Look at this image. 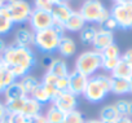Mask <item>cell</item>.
I'll return each mask as SVG.
<instances>
[{
    "label": "cell",
    "instance_id": "cell-1",
    "mask_svg": "<svg viewBox=\"0 0 132 123\" xmlns=\"http://www.w3.org/2000/svg\"><path fill=\"white\" fill-rule=\"evenodd\" d=\"M2 58L4 66L9 69L17 79H22L23 77L29 75L30 70L36 64V58L31 48L21 47L17 44L7 45V49L3 53Z\"/></svg>",
    "mask_w": 132,
    "mask_h": 123
},
{
    "label": "cell",
    "instance_id": "cell-2",
    "mask_svg": "<svg viewBox=\"0 0 132 123\" xmlns=\"http://www.w3.org/2000/svg\"><path fill=\"white\" fill-rule=\"evenodd\" d=\"M62 36H65L63 25L54 22L52 27L34 32V45L43 53H53L58 49Z\"/></svg>",
    "mask_w": 132,
    "mask_h": 123
},
{
    "label": "cell",
    "instance_id": "cell-3",
    "mask_svg": "<svg viewBox=\"0 0 132 123\" xmlns=\"http://www.w3.org/2000/svg\"><path fill=\"white\" fill-rule=\"evenodd\" d=\"M109 93H111V78L104 74H98L88 78L83 97L88 102L98 104L104 101Z\"/></svg>",
    "mask_w": 132,
    "mask_h": 123
},
{
    "label": "cell",
    "instance_id": "cell-4",
    "mask_svg": "<svg viewBox=\"0 0 132 123\" xmlns=\"http://www.w3.org/2000/svg\"><path fill=\"white\" fill-rule=\"evenodd\" d=\"M102 65L101 53L97 51H86L79 54L75 61V70L87 78L93 77Z\"/></svg>",
    "mask_w": 132,
    "mask_h": 123
},
{
    "label": "cell",
    "instance_id": "cell-5",
    "mask_svg": "<svg viewBox=\"0 0 132 123\" xmlns=\"http://www.w3.org/2000/svg\"><path fill=\"white\" fill-rule=\"evenodd\" d=\"M79 13L82 14L86 22L98 25H101L110 16V12L105 8V5L100 0H84L79 9Z\"/></svg>",
    "mask_w": 132,
    "mask_h": 123
},
{
    "label": "cell",
    "instance_id": "cell-6",
    "mask_svg": "<svg viewBox=\"0 0 132 123\" xmlns=\"http://www.w3.org/2000/svg\"><path fill=\"white\" fill-rule=\"evenodd\" d=\"M3 9L13 23H25L32 12V7L26 0H7Z\"/></svg>",
    "mask_w": 132,
    "mask_h": 123
},
{
    "label": "cell",
    "instance_id": "cell-7",
    "mask_svg": "<svg viewBox=\"0 0 132 123\" xmlns=\"http://www.w3.org/2000/svg\"><path fill=\"white\" fill-rule=\"evenodd\" d=\"M110 16L118 25V29L131 30L132 29V0L119 4H114L110 9Z\"/></svg>",
    "mask_w": 132,
    "mask_h": 123
},
{
    "label": "cell",
    "instance_id": "cell-8",
    "mask_svg": "<svg viewBox=\"0 0 132 123\" xmlns=\"http://www.w3.org/2000/svg\"><path fill=\"white\" fill-rule=\"evenodd\" d=\"M30 26L34 30V32L49 29L53 26L54 20L52 16V12L49 9H40V8H32L31 16L29 18Z\"/></svg>",
    "mask_w": 132,
    "mask_h": 123
},
{
    "label": "cell",
    "instance_id": "cell-9",
    "mask_svg": "<svg viewBox=\"0 0 132 123\" xmlns=\"http://www.w3.org/2000/svg\"><path fill=\"white\" fill-rule=\"evenodd\" d=\"M52 105H54L62 113H68V111L75 110L77 106H78V96L73 95L70 91L58 92L54 96V99L52 101Z\"/></svg>",
    "mask_w": 132,
    "mask_h": 123
},
{
    "label": "cell",
    "instance_id": "cell-10",
    "mask_svg": "<svg viewBox=\"0 0 132 123\" xmlns=\"http://www.w3.org/2000/svg\"><path fill=\"white\" fill-rule=\"evenodd\" d=\"M68 78H69V91L75 96H83L84 89L87 87L88 78L84 77L83 74L78 73L77 70L71 71Z\"/></svg>",
    "mask_w": 132,
    "mask_h": 123
},
{
    "label": "cell",
    "instance_id": "cell-11",
    "mask_svg": "<svg viewBox=\"0 0 132 123\" xmlns=\"http://www.w3.org/2000/svg\"><path fill=\"white\" fill-rule=\"evenodd\" d=\"M111 44H114V34L110 31L102 30V29L97 30L95 39H93V43H92L93 49L97 52H102L105 48H108Z\"/></svg>",
    "mask_w": 132,
    "mask_h": 123
},
{
    "label": "cell",
    "instance_id": "cell-12",
    "mask_svg": "<svg viewBox=\"0 0 132 123\" xmlns=\"http://www.w3.org/2000/svg\"><path fill=\"white\" fill-rule=\"evenodd\" d=\"M51 12H52L54 22L63 25L68 21V18L71 16L73 9L68 3H63V4H53L52 8H51Z\"/></svg>",
    "mask_w": 132,
    "mask_h": 123
},
{
    "label": "cell",
    "instance_id": "cell-13",
    "mask_svg": "<svg viewBox=\"0 0 132 123\" xmlns=\"http://www.w3.org/2000/svg\"><path fill=\"white\" fill-rule=\"evenodd\" d=\"M86 26V21L84 18L82 17V14L79 13V11H73L71 16L68 18L63 23V29L68 30V31H71V32H77V31H82V29Z\"/></svg>",
    "mask_w": 132,
    "mask_h": 123
},
{
    "label": "cell",
    "instance_id": "cell-14",
    "mask_svg": "<svg viewBox=\"0 0 132 123\" xmlns=\"http://www.w3.org/2000/svg\"><path fill=\"white\" fill-rule=\"evenodd\" d=\"M47 71H49L51 74H53L57 78H66V77H69V74H70L69 68H68V64H66L62 58H54V60H52Z\"/></svg>",
    "mask_w": 132,
    "mask_h": 123
},
{
    "label": "cell",
    "instance_id": "cell-15",
    "mask_svg": "<svg viewBox=\"0 0 132 123\" xmlns=\"http://www.w3.org/2000/svg\"><path fill=\"white\" fill-rule=\"evenodd\" d=\"M110 78H111V93H114L117 96H124V95L132 92L131 80L113 78V77H110Z\"/></svg>",
    "mask_w": 132,
    "mask_h": 123
},
{
    "label": "cell",
    "instance_id": "cell-16",
    "mask_svg": "<svg viewBox=\"0 0 132 123\" xmlns=\"http://www.w3.org/2000/svg\"><path fill=\"white\" fill-rule=\"evenodd\" d=\"M57 51L60 52V54L62 57H71L75 53V51H77V44H75L73 38L65 35V36L61 38Z\"/></svg>",
    "mask_w": 132,
    "mask_h": 123
},
{
    "label": "cell",
    "instance_id": "cell-17",
    "mask_svg": "<svg viewBox=\"0 0 132 123\" xmlns=\"http://www.w3.org/2000/svg\"><path fill=\"white\" fill-rule=\"evenodd\" d=\"M14 40V44L30 48L31 45H34V32H31L29 29H18L16 31Z\"/></svg>",
    "mask_w": 132,
    "mask_h": 123
},
{
    "label": "cell",
    "instance_id": "cell-18",
    "mask_svg": "<svg viewBox=\"0 0 132 123\" xmlns=\"http://www.w3.org/2000/svg\"><path fill=\"white\" fill-rule=\"evenodd\" d=\"M21 114L25 115V117H27V118L36 117V115L42 114V105L38 101H35L32 97L27 96L26 97V101H25V105L22 108Z\"/></svg>",
    "mask_w": 132,
    "mask_h": 123
},
{
    "label": "cell",
    "instance_id": "cell-19",
    "mask_svg": "<svg viewBox=\"0 0 132 123\" xmlns=\"http://www.w3.org/2000/svg\"><path fill=\"white\" fill-rule=\"evenodd\" d=\"M4 96H5V101H12V100H17V99H22V97H26V93L23 91V87L21 84V82H14L13 84H11L5 92H4Z\"/></svg>",
    "mask_w": 132,
    "mask_h": 123
},
{
    "label": "cell",
    "instance_id": "cell-20",
    "mask_svg": "<svg viewBox=\"0 0 132 123\" xmlns=\"http://www.w3.org/2000/svg\"><path fill=\"white\" fill-rule=\"evenodd\" d=\"M14 82H17V78L13 75V73L9 69H7L5 66L0 69V95L4 93L5 89Z\"/></svg>",
    "mask_w": 132,
    "mask_h": 123
},
{
    "label": "cell",
    "instance_id": "cell-21",
    "mask_svg": "<svg viewBox=\"0 0 132 123\" xmlns=\"http://www.w3.org/2000/svg\"><path fill=\"white\" fill-rule=\"evenodd\" d=\"M110 74H111L113 78H120V79L131 80V78H132V69L120 58V61L118 62V65L115 66V69H114Z\"/></svg>",
    "mask_w": 132,
    "mask_h": 123
},
{
    "label": "cell",
    "instance_id": "cell-22",
    "mask_svg": "<svg viewBox=\"0 0 132 123\" xmlns=\"http://www.w3.org/2000/svg\"><path fill=\"white\" fill-rule=\"evenodd\" d=\"M30 97H32L35 101H38L42 106H43V105H47V104H49V102L53 101V99L51 97V95H49V93L47 92V89L43 87L42 82H40V84L38 86V88L32 92V95H31Z\"/></svg>",
    "mask_w": 132,
    "mask_h": 123
},
{
    "label": "cell",
    "instance_id": "cell-23",
    "mask_svg": "<svg viewBox=\"0 0 132 123\" xmlns=\"http://www.w3.org/2000/svg\"><path fill=\"white\" fill-rule=\"evenodd\" d=\"M20 82H21V84H22V87H23V91H25L26 96H31L32 92H34V91L38 88V86L40 84V80H39L38 78L30 75V74L26 75V77H23Z\"/></svg>",
    "mask_w": 132,
    "mask_h": 123
},
{
    "label": "cell",
    "instance_id": "cell-24",
    "mask_svg": "<svg viewBox=\"0 0 132 123\" xmlns=\"http://www.w3.org/2000/svg\"><path fill=\"white\" fill-rule=\"evenodd\" d=\"M45 119L48 123H62L65 113H62L60 109H57L54 105H51L47 109V113L44 114Z\"/></svg>",
    "mask_w": 132,
    "mask_h": 123
},
{
    "label": "cell",
    "instance_id": "cell-25",
    "mask_svg": "<svg viewBox=\"0 0 132 123\" xmlns=\"http://www.w3.org/2000/svg\"><path fill=\"white\" fill-rule=\"evenodd\" d=\"M13 22L11 21V18L8 17V14L5 13V11L3 9V7L0 8V36L8 35L13 27Z\"/></svg>",
    "mask_w": 132,
    "mask_h": 123
},
{
    "label": "cell",
    "instance_id": "cell-26",
    "mask_svg": "<svg viewBox=\"0 0 132 123\" xmlns=\"http://www.w3.org/2000/svg\"><path fill=\"white\" fill-rule=\"evenodd\" d=\"M119 118V114L115 109V106L111 105H105L104 108H101L100 110V120H110V122H115Z\"/></svg>",
    "mask_w": 132,
    "mask_h": 123
},
{
    "label": "cell",
    "instance_id": "cell-27",
    "mask_svg": "<svg viewBox=\"0 0 132 123\" xmlns=\"http://www.w3.org/2000/svg\"><path fill=\"white\" fill-rule=\"evenodd\" d=\"M97 32V29L95 26H84L79 34V38H80V42L83 44H92L93 43V39H95V35Z\"/></svg>",
    "mask_w": 132,
    "mask_h": 123
},
{
    "label": "cell",
    "instance_id": "cell-28",
    "mask_svg": "<svg viewBox=\"0 0 132 123\" xmlns=\"http://www.w3.org/2000/svg\"><path fill=\"white\" fill-rule=\"evenodd\" d=\"M84 122H86L84 115L78 109L65 113V117H63V120H62V123H84Z\"/></svg>",
    "mask_w": 132,
    "mask_h": 123
},
{
    "label": "cell",
    "instance_id": "cell-29",
    "mask_svg": "<svg viewBox=\"0 0 132 123\" xmlns=\"http://www.w3.org/2000/svg\"><path fill=\"white\" fill-rule=\"evenodd\" d=\"M119 114V117H129V101L126 99H119L113 104Z\"/></svg>",
    "mask_w": 132,
    "mask_h": 123
},
{
    "label": "cell",
    "instance_id": "cell-30",
    "mask_svg": "<svg viewBox=\"0 0 132 123\" xmlns=\"http://www.w3.org/2000/svg\"><path fill=\"white\" fill-rule=\"evenodd\" d=\"M100 53H101L102 58H120V51H119V47L115 43L109 45L108 48H105Z\"/></svg>",
    "mask_w": 132,
    "mask_h": 123
},
{
    "label": "cell",
    "instance_id": "cell-31",
    "mask_svg": "<svg viewBox=\"0 0 132 123\" xmlns=\"http://www.w3.org/2000/svg\"><path fill=\"white\" fill-rule=\"evenodd\" d=\"M120 61V58H102V65H101V69L105 70V71H109L111 73L115 66L118 65V62Z\"/></svg>",
    "mask_w": 132,
    "mask_h": 123
},
{
    "label": "cell",
    "instance_id": "cell-32",
    "mask_svg": "<svg viewBox=\"0 0 132 123\" xmlns=\"http://www.w3.org/2000/svg\"><path fill=\"white\" fill-rule=\"evenodd\" d=\"M100 26H101L102 30H106V31H110V32H113L115 29H118V25H117V22L114 21V18L111 16H109Z\"/></svg>",
    "mask_w": 132,
    "mask_h": 123
},
{
    "label": "cell",
    "instance_id": "cell-33",
    "mask_svg": "<svg viewBox=\"0 0 132 123\" xmlns=\"http://www.w3.org/2000/svg\"><path fill=\"white\" fill-rule=\"evenodd\" d=\"M56 89L58 92H63V91H69V78H58L56 82Z\"/></svg>",
    "mask_w": 132,
    "mask_h": 123
},
{
    "label": "cell",
    "instance_id": "cell-34",
    "mask_svg": "<svg viewBox=\"0 0 132 123\" xmlns=\"http://www.w3.org/2000/svg\"><path fill=\"white\" fill-rule=\"evenodd\" d=\"M11 123H30V118L22 114H8Z\"/></svg>",
    "mask_w": 132,
    "mask_h": 123
},
{
    "label": "cell",
    "instance_id": "cell-35",
    "mask_svg": "<svg viewBox=\"0 0 132 123\" xmlns=\"http://www.w3.org/2000/svg\"><path fill=\"white\" fill-rule=\"evenodd\" d=\"M54 4L53 0H34V8H40V9H49Z\"/></svg>",
    "mask_w": 132,
    "mask_h": 123
},
{
    "label": "cell",
    "instance_id": "cell-36",
    "mask_svg": "<svg viewBox=\"0 0 132 123\" xmlns=\"http://www.w3.org/2000/svg\"><path fill=\"white\" fill-rule=\"evenodd\" d=\"M57 77H54L53 74H51L49 71H47L42 79V83L43 84H48V86H54L56 87V82H57Z\"/></svg>",
    "mask_w": 132,
    "mask_h": 123
},
{
    "label": "cell",
    "instance_id": "cell-37",
    "mask_svg": "<svg viewBox=\"0 0 132 123\" xmlns=\"http://www.w3.org/2000/svg\"><path fill=\"white\" fill-rule=\"evenodd\" d=\"M120 58L124 61V62L132 69V48H129V49H127L122 56H120Z\"/></svg>",
    "mask_w": 132,
    "mask_h": 123
},
{
    "label": "cell",
    "instance_id": "cell-38",
    "mask_svg": "<svg viewBox=\"0 0 132 123\" xmlns=\"http://www.w3.org/2000/svg\"><path fill=\"white\" fill-rule=\"evenodd\" d=\"M30 123H48V122H47V119H45V117L43 114H39L36 117L30 118Z\"/></svg>",
    "mask_w": 132,
    "mask_h": 123
},
{
    "label": "cell",
    "instance_id": "cell-39",
    "mask_svg": "<svg viewBox=\"0 0 132 123\" xmlns=\"http://www.w3.org/2000/svg\"><path fill=\"white\" fill-rule=\"evenodd\" d=\"M114 123H132V118L131 117H119Z\"/></svg>",
    "mask_w": 132,
    "mask_h": 123
},
{
    "label": "cell",
    "instance_id": "cell-40",
    "mask_svg": "<svg viewBox=\"0 0 132 123\" xmlns=\"http://www.w3.org/2000/svg\"><path fill=\"white\" fill-rule=\"evenodd\" d=\"M7 109H5V105H4V102H0V120H2L3 118H5L7 117Z\"/></svg>",
    "mask_w": 132,
    "mask_h": 123
},
{
    "label": "cell",
    "instance_id": "cell-41",
    "mask_svg": "<svg viewBox=\"0 0 132 123\" xmlns=\"http://www.w3.org/2000/svg\"><path fill=\"white\" fill-rule=\"evenodd\" d=\"M5 49H7V44H5V42H4L3 39H0V56H3V53L5 52Z\"/></svg>",
    "mask_w": 132,
    "mask_h": 123
},
{
    "label": "cell",
    "instance_id": "cell-42",
    "mask_svg": "<svg viewBox=\"0 0 132 123\" xmlns=\"http://www.w3.org/2000/svg\"><path fill=\"white\" fill-rule=\"evenodd\" d=\"M84 123H101L100 119H86Z\"/></svg>",
    "mask_w": 132,
    "mask_h": 123
},
{
    "label": "cell",
    "instance_id": "cell-43",
    "mask_svg": "<svg viewBox=\"0 0 132 123\" xmlns=\"http://www.w3.org/2000/svg\"><path fill=\"white\" fill-rule=\"evenodd\" d=\"M54 4H63V3H68L69 0H53Z\"/></svg>",
    "mask_w": 132,
    "mask_h": 123
},
{
    "label": "cell",
    "instance_id": "cell-44",
    "mask_svg": "<svg viewBox=\"0 0 132 123\" xmlns=\"http://www.w3.org/2000/svg\"><path fill=\"white\" fill-rule=\"evenodd\" d=\"M0 123H11V120H9V118H8V114H7L5 118H3L2 120H0Z\"/></svg>",
    "mask_w": 132,
    "mask_h": 123
},
{
    "label": "cell",
    "instance_id": "cell-45",
    "mask_svg": "<svg viewBox=\"0 0 132 123\" xmlns=\"http://www.w3.org/2000/svg\"><path fill=\"white\" fill-rule=\"evenodd\" d=\"M114 4H119V3H124V2H128V0H113Z\"/></svg>",
    "mask_w": 132,
    "mask_h": 123
},
{
    "label": "cell",
    "instance_id": "cell-46",
    "mask_svg": "<svg viewBox=\"0 0 132 123\" xmlns=\"http://www.w3.org/2000/svg\"><path fill=\"white\" fill-rule=\"evenodd\" d=\"M129 117L132 118V100L129 101Z\"/></svg>",
    "mask_w": 132,
    "mask_h": 123
},
{
    "label": "cell",
    "instance_id": "cell-47",
    "mask_svg": "<svg viewBox=\"0 0 132 123\" xmlns=\"http://www.w3.org/2000/svg\"><path fill=\"white\" fill-rule=\"evenodd\" d=\"M5 3H7V0H0V8H2Z\"/></svg>",
    "mask_w": 132,
    "mask_h": 123
},
{
    "label": "cell",
    "instance_id": "cell-48",
    "mask_svg": "<svg viewBox=\"0 0 132 123\" xmlns=\"http://www.w3.org/2000/svg\"><path fill=\"white\" fill-rule=\"evenodd\" d=\"M4 66V64H3V58H2V56H0V69H2Z\"/></svg>",
    "mask_w": 132,
    "mask_h": 123
},
{
    "label": "cell",
    "instance_id": "cell-49",
    "mask_svg": "<svg viewBox=\"0 0 132 123\" xmlns=\"http://www.w3.org/2000/svg\"><path fill=\"white\" fill-rule=\"evenodd\" d=\"M101 123H114V122H110V120H100Z\"/></svg>",
    "mask_w": 132,
    "mask_h": 123
},
{
    "label": "cell",
    "instance_id": "cell-50",
    "mask_svg": "<svg viewBox=\"0 0 132 123\" xmlns=\"http://www.w3.org/2000/svg\"><path fill=\"white\" fill-rule=\"evenodd\" d=\"M131 88H132V78H131ZM132 93V92H131Z\"/></svg>",
    "mask_w": 132,
    "mask_h": 123
}]
</instances>
